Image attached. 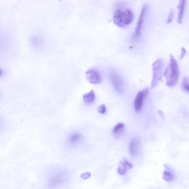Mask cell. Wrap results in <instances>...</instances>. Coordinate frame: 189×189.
Wrapping results in <instances>:
<instances>
[{
  "mask_svg": "<svg viewBox=\"0 0 189 189\" xmlns=\"http://www.w3.org/2000/svg\"><path fill=\"white\" fill-rule=\"evenodd\" d=\"M174 15L173 10L172 9H171L170 10L169 14H168L167 21H166L167 23H170V22H171L172 21V20H173Z\"/></svg>",
  "mask_w": 189,
  "mask_h": 189,
  "instance_id": "2e32d148",
  "label": "cell"
},
{
  "mask_svg": "<svg viewBox=\"0 0 189 189\" xmlns=\"http://www.w3.org/2000/svg\"><path fill=\"white\" fill-rule=\"evenodd\" d=\"M164 170L163 174V179L166 181L171 182L174 180V174L169 166L166 164L164 166Z\"/></svg>",
  "mask_w": 189,
  "mask_h": 189,
  "instance_id": "30bf717a",
  "label": "cell"
},
{
  "mask_svg": "<svg viewBox=\"0 0 189 189\" xmlns=\"http://www.w3.org/2000/svg\"><path fill=\"white\" fill-rule=\"evenodd\" d=\"M98 110L100 114H104L106 112V106L104 104L98 106Z\"/></svg>",
  "mask_w": 189,
  "mask_h": 189,
  "instance_id": "e0dca14e",
  "label": "cell"
},
{
  "mask_svg": "<svg viewBox=\"0 0 189 189\" xmlns=\"http://www.w3.org/2000/svg\"><path fill=\"white\" fill-rule=\"evenodd\" d=\"M181 54L180 55V59H181L183 58L184 55H185L186 53V49H185L184 47H183L181 49Z\"/></svg>",
  "mask_w": 189,
  "mask_h": 189,
  "instance_id": "ac0fdd59",
  "label": "cell"
},
{
  "mask_svg": "<svg viewBox=\"0 0 189 189\" xmlns=\"http://www.w3.org/2000/svg\"><path fill=\"white\" fill-rule=\"evenodd\" d=\"M111 79L115 91L119 94L122 93L124 91V85L122 78L114 73L111 74Z\"/></svg>",
  "mask_w": 189,
  "mask_h": 189,
  "instance_id": "8992f818",
  "label": "cell"
},
{
  "mask_svg": "<svg viewBox=\"0 0 189 189\" xmlns=\"http://www.w3.org/2000/svg\"><path fill=\"white\" fill-rule=\"evenodd\" d=\"M147 10V6L146 4L144 5L142 9L141 13L140 15L138 21L137 22L134 34L135 38H138L140 36L142 28L143 25L144 20Z\"/></svg>",
  "mask_w": 189,
  "mask_h": 189,
  "instance_id": "52a82bcc",
  "label": "cell"
},
{
  "mask_svg": "<svg viewBox=\"0 0 189 189\" xmlns=\"http://www.w3.org/2000/svg\"><path fill=\"white\" fill-rule=\"evenodd\" d=\"M183 91L189 94V83L187 78H184L181 85Z\"/></svg>",
  "mask_w": 189,
  "mask_h": 189,
  "instance_id": "5bb4252c",
  "label": "cell"
},
{
  "mask_svg": "<svg viewBox=\"0 0 189 189\" xmlns=\"http://www.w3.org/2000/svg\"><path fill=\"white\" fill-rule=\"evenodd\" d=\"M125 130V125L124 123H119L113 129L112 135L116 139H118L124 134Z\"/></svg>",
  "mask_w": 189,
  "mask_h": 189,
  "instance_id": "8fae6325",
  "label": "cell"
},
{
  "mask_svg": "<svg viewBox=\"0 0 189 189\" xmlns=\"http://www.w3.org/2000/svg\"><path fill=\"white\" fill-rule=\"evenodd\" d=\"M140 144V139L139 137H135L131 140L129 145V151L131 156H135L138 154Z\"/></svg>",
  "mask_w": 189,
  "mask_h": 189,
  "instance_id": "9c48e42d",
  "label": "cell"
},
{
  "mask_svg": "<svg viewBox=\"0 0 189 189\" xmlns=\"http://www.w3.org/2000/svg\"><path fill=\"white\" fill-rule=\"evenodd\" d=\"M81 135L79 133H75L71 135L70 141L72 143H75L81 139Z\"/></svg>",
  "mask_w": 189,
  "mask_h": 189,
  "instance_id": "9a60e30c",
  "label": "cell"
},
{
  "mask_svg": "<svg viewBox=\"0 0 189 189\" xmlns=\"http://www.w3.org/2000/svg\"><path fill=\"white\" fill-rule=\"evenodd\" d=\"M170 63L166 68L164 75L166 79V85L168 87H172L177 83L179 76V70L175 58L171 54H170Z\"/></svg>",
  "mask_w": 189,
  "mask_h": 189,
  "instance_id": "6da1fadb",
  "label": "cell"
},
{
  "mask_svg": "<svg viewBox=\"0 0 189 189\" xmlns=\"http://www.w3.org/2000/svg\"><path fill=\"white\" fill-rule=\"evenodd\" d=\"M186 3V0H180L179 3L178 8L179 12L178 14L177 21L179 23L181 24L183 16L185 7Z\"/></svg>",
  "mask_w": 189,
  "mask_h": 189,
  "instance_id": "7c38bea8",
  "label": "cell"
},
{
  "mask_svg": "<svg viewBox=\"0 0 189 189\" xmlns=\"http://www.w3.org/2000/svg\"><path fill=\"white\" fill-rule=\"evenodd\" d=\"M86 78L90 83L94 84H99L101 81L100 74L95 69H88L85 73Z\"/></svg>",
  "mask_w": 189,
  "mask_h": 189,
  "instance_id": "ba28073f",
  "label": "cell"
},
{
  "mask_svg": "<svg viewBox=\"0 0 189 189\" xmlns=\"http://www.w3.org/2000/svg\"><path fill=\"white\" fill-rule=\"evenodd\" d=\"M153 77L151 82V89H154L161 79L163 64L161 59H158L152 64Z\"/></svg>",
  "mask_w": 189,
  "mask_h": 189,
  "instance_id": "277c9868",
  "label": "cell"
},
{
  "mask_svg": "<svg viewBox=\"0 0 189 189\" xmlns=\"http://www.w3.org/2000/svg\"><path fill=\"white\" fill-rule=\"evenodd\" d=\"M134 15L128 9H118L115 11L113 20L116 25L121 28L125 27L132 22Z\"/></svg>",
  "mask_w": 189,
  "mask_h": 189,
  "instance_id": "7a4b0ae2",
  "label": "cell"
},
{
  "mask_svg": "<svg viewBox=\"0 0 189 189\" xmlns=\"http://www.w3.org/2000/svg\"><path fill=\"white\" fill-rule=\"evenodd\" d=\"M83 99L84 102L86 104L91 105L93 103L96 99L95 93L93 90H91L88 93L84 94Z\"/></svg>",
  "mask_w": 189,
  "mask_h": 189,
  "instance_id": "4fadbf2b",
  "label": "cell"
},
{
  "mask_svg": "<svg viewBox=\"0 0 189 189\" xmlns=\"http://www.w3.org/2000/svg\"><path fill=\"white\" fill-rule=\"evenodd\" d=\"M148 88L141 90L137 94L135 98L134 106L135 109L137 112H139L143 107L144 102L149 94Z\"/></svg>",
  "mask_w": 189,
  "mask_h": 189,
  "instance_id": "5b68a950",
  "label": "cell"
},
{
  "mask_svg": "<svg viewBox=\"0 0 189 189\" xmlns=\"http://www.w3.org/2000/svg\"><path fill=\"white\" fill-rule=\"evenodd\" d=\"M47 179V185L49 189H56L63 185L67 180L66 172L57 169L52 172Z\"/></svg>",
  "mask_w": 189,
  "mask_h": 189,
  "instance_id": "3957f363",
  "label": "cell"
}]
</instances>
